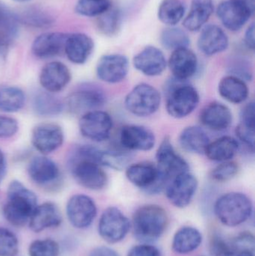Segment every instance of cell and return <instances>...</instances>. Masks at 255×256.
Returning <instances> with one entry per match:
<instances>
[{
	"instance_id": "45",
	"label": "cell",
	"mask_w": 255,
	"mask_h": 256,
	"mask_svg": "<svg viewBox=\"0 0 255 256\" xmlns=\"http://www.w3.org/2000/svg\"><path fill=\"white\" fill-rule=\"evenodd\" d=\"M19 130V124L15 118L0 115V138L13 136Z\"/></svg>"
},
{
	"instance_id": "8",
	"label": "cell",
	"mask_w": 255,
	"mask_h": 256,
	"mask_svg": "<svg viewBox=\"0 0 255 256\" xmlns=\"http://www.w3.org/2000/svg\"><path fill=\"white\" fill-rule=\"evenodd\" d=\"M106 102V94L100 87L87 84L72 92L66 100V105L71 114L83 115L97 110Z\"/></svg>"
},
{
	"instance_id": "54",
	"label": "cell",
	"mask_w": 255,
	"mask_h": 256,
	"mask_svg": "<svg viewBox=\"0 0 255 256\" xmlns=\"http://www.w3.org/2000/svg\"><path fill=\"white\" fill-rule=\"evenodd\" d=\"M13 1L19 2H25L29 1V0H13Z\"/></svg>"
},
{
	"instance_id": "38",
	"label": "cell",
	"mask_w": 255,
	"mask_h": 256,
	"mask_svg": "<svg viewBox=\"0 0 255 256\" xmlns=\"http://www.w3.org/2000/svg\"><path fill=\"white\" fill-rule=\"evenodd\" d=\"M111 0H78L75 10L81 16H99L112 7Z\"/></svg>"
},
{
	"instance_id": "21",
	"label": "cell",
	"mask_w": 255,
	"mask_h": 256,
	"mask_svg": "<svg viewBox=\"0 0 255 256\" xmlns=\"http://www.w3.org/2000/svg\"><path fill=\"white\" fill-rule=\"evenodd\" d=\"M168 66L173 78L187 80L196 74L199 66L197 56L188 48H180L172 52Z\"/></svg>"
},
{
	"instance_id": "29",
	"label": "cell",
	"mask_w": 255,
	"mask_h": 256,
	"mask_svg": "<svg viewBox=\"0 0 255 256\" xmlns=\"http://www.w3.org/2000/svg\"><path fill=\"white\" fill-rule=\"evenodd\" d=\"M210 142L207 132L198 126H189L184 128L180 134V144L189 153L203 154Z\"/></svg>"
},
{
	"instance_id": "40",
	"label": "cell",
	"mask_w": 255,
	"mask_h": 256,
	"mask_svg": "<svg viewBox=\"0 0 255 256\" xmlns=\"http://www.w3.org/2000/svg\"><path fill=\"white\" fill-rule=\"evenodd\" d=\"M59 245L52 239L33 242L28 248L30 256H58Z\"/></svg>"
},
{
	"instance_id": "41",
	"label": "cell",
	"mask_w": 255,
	"mask_h": 256,
	"mask_svg": "<svg viewBox=\"0 0 255 256\" xmlns=\"http://www.w3.org/2000/svg\"><path fill=\"white\" fill-rule=\"evenodd\" d=\"M19 251L17 238L10 230L0 228V256H15Z\"/></svg>"
},
{
	"instance_id": "2",
	"label": "cell",
	"mask_w": 255,
	"mask_h": 256,
	"mask_svg": "<svg viewBox=\"0 0 255 256\" xmlns=\"http://www.w3.org/2000/svg\"><path fill=\"white\" fill-rule=\"evenodd\" d=\"M168 222L169 218L164 208L157 204H146L133 215V234L139 242L152 243L161 237Z\"/></svg>"
},
{
	"instance_id": "36",
	"label": "cell",
	"mask_w": 255,
	"mask_h": 256,
	"mask_svg": "<svg viewBox=\"0 0 255 256\" xmlns=\"http://www.w3.org/2000/svg\"><path fill=\"white\" fill-rule=\"evenodd\" d=\"M160 42L166 49L174 51L180 48H188L190 39L184 30L171 26L163 30L160 36Z\"/></svg>"
},
{
	"instance_id": "31",
	"label": "cell",
	"mask_w": 255,
	"mask_h": 256,
	"mask_svg": "<svg viewBox=\"0 0 255 256\" xmlns=\"http://www.w3.org/2000/svg\"><path fill=\"white\" fill-rule=\"evenodd\" d=\"M202 242V236L197 228L184 226L174 236L172 248L177 254H188L197 250Z\"/></svg>"
},
{
	"instance_id": "20",
	"label": "cell",
	"mask_w": 255,
	"mask_h": 256,
	"mask_svg": "<svg viewBox=\"0 0 255 256\" xmlns=\"http://www.w3.org/2000/svg\"><path fill=\"white\" fill-rule=\"evenodd\" d=\"M133 64L136 70L145 76H157L165 72L167 62L161 50L148 46L133 57Z\"/></svg>"
},
{
	"instance_id": "53",
	"label": "cell",
	"mask_w": 255,
	"mask_h": 256,
	"mask_svg": "<svg viewBox=\"0 0 255 256\" xmlns=\"http://www.w3.org/2000/svg\"><path fill=\"white\" fill-rule=\"evenodd\" d=\"M224 256H254V254L247 252V251L235 250L232 249V250L229 251Z\"/></svg>"
},
{
	"instance_id": "15",
	"label": "cell",
	"mask_w": 255,
	"mask_h": 256,
	"mask_svg": "<svg viewBox=\"0 0 255 256\" xmlns=\"http://www.w3.org/2000/svg\"><path fill=\"white\" fill-rule=\"evenodd\" d=\"M66 212L71 225L82 230L92 224L97 215V206L88 196L76 194L67 202Z\"/></svg>"
},
{
	"instance_id": "48",
	"label": "cell",
	"mask_w": 255,
	"mask_h": 256,
	"mask_svg": "<svg viewBox=\"0 0 255 256\" xmlns=\"http://www.w3.org/2000/svg\"><path fill=\"white\" fill-rule=\"evenodd\" d=\"M127 256H161V252L156 246L145 244L133 246Z\"/></svg>"
},
{
	"instance_id": "6",
	"label": "cell",
	"mask_w": 255,
	"mask_h": 256,
	"mask_svg": "<svg viewBox=\"0 0 255 256\" xmlns=\"http://www.w3.org/2000/svg\"><path fill=\"white\" fill-rule=\"evenodd\" d=\"M126 177L130 183L148 194H157L166 189L169 180L152 162H140L128 166Z\"/></svg>"
},
{
	"instance_id": "5",
	"label": "cell",
	"mask_w": 255,
	"mask_h": 256,
	"mask_svg": "<svg viewBox=\"0 0 255 256\" xmlns=\"http://www.w3.org/2000/svg\"><path fill=\"white\" fill-rule=\"evenodd\" d=\"M161 96L158 90L148 84L136 85L126 96V109L137 117H148L155 114L160 106Z\"/></svg>"
},
{
	"instance_id": "43",
	"label": "cell",
	"mask_w": 255,
	"mask_h": 256,
	"mask_svg": "<svg viewBox=\"0 0 255 256\" xmlns=\"http://www.w3.org/2000/svg\"><path fill=\"white\" fill-rule=\"evenodd\" d=\"M230 244L232 249L235 250L247 251L254 254L255 238L249 232H244L238 234L230 242Z\"/></svg>"
},
{
	"instance_id": "49",
	"label": "cell",
	"mask_w": 255,
	"mask_h": 256,
	"mask_svg": "<svg viewBox=\"0 0 255 256\" xmlns=\"http://www.w3.org/2000/svg\"><path fill=\"white\" fill-rule=\"evenodd\" d=\"M244 43L249 49L254 50L255 46V24L253 22L248 27L246 32Z\"/></svg>"
},
{
	"instance_id": "50",
	"label": "cell",
	"mask_w": 255,
	"mask_h": 256,
	"mask_svg": "<svg viewBox=\"0 0 255 256\" xmlns=\"http://www.w3.org/2000/svg\"><path fill=\"white\" fill-rule=\"evenodd\" d=\"M89 256H120L119 254L107 246H99L90 252Z\"/></svg>"
},
{
	"instance_id": "46",
	"label": "cell",
	"mask_w": 255,
	"mask_h": 256,
	"mask_svg": "<svg viewBox=\"0 0 255 256\" xmlns=\"http://www.w3.org/2000/svg\"><path fill=\"white\" fill-rule=\"evenodd\" d=\"M210 250L214 256H224L232 250V248L230 243L226 242L221 236L215 234L211 238Z\"/></svg>"
},
{
	"instance_id": "7",
	"label": "cell",
	"mask_w": 255,
	"mask_h": 256,
	"mask_svg": "<svg viewBox=\"0 0 255 256\" xmlns=\"http://www.w3.org/2000/svg\"><path fill=\"white\" fill-rule=\"evenodd\" d=\"M255 7V0H226L219 4L217 16L228 30L239 31L253 16Z\"/></svg>"
},
{
	"instance_id": "17",
	"label": "cell",
	"mask_w": 255,
	"mask_h": 256,
	"mask_svg": "<svg viewBox=\"0 0 255 256\" xmlns=\"http://www.w3.org/2000/svg\"><path fill=\"white\" fill-rule=\"evenodd\" d=\"M28 174L34 183L44 188L54 186L61 179L58 165L45 155L31 159L28 164Z\"/></svg>"
},
{
	"instance_id": "13",
	"label": "cell",
	"mask_w": 255,
	"mask_h": 256,
	"mask_svg": "<svg viewBox=\"0 0 255 256\" xmlns=\"http://www.w3.org/2000/svg\"><path fill=\"white\" fill-rule=\"evenodd\" d=\"M199 186L197 178L191 173L178 174L169 182L166 188V196L171 204L184 208L191 203Z\"/></svg>"
},
{
	"instance_id": "23",
	"label": "cell",
	"mask_w": 255,
	"mask_h": 256,
	"mask_svg": "<svg viewBox=\"0 0 255 256\" xmlns=\"http://www.w3.org/2000/svg\"><path fill=\"white\" fill-rule=\"evenodd\" d=\"M229 45V37L217 25L206 26L198 40L199 50L206 56H214L224 52Z\"/></svg>"
},
{
	"instance_id": "11",
	"label": "cell",
	"mask_w": 255,
	"mask_h": 256,
	"mask_svg": "<svg viewBox=\"0 0 255 256\" xmlns=\"http://www.w3.org/2000/svg\"><path fill=\"white\" fill-rule=\"evenodd\" d=\"M113 128V121L108 112L94 110L86 112L81 116L79 128L85 138L96 142L109 140Z\"/></svg>"
},
{
	"instance_id": "18",
	"label": "cell",
	"mask_w": 255,
	"mask_h": 256,
	"mask_svg": "<svg viewBox=\"0 0 255 256\" xmlns=\"http://www.w3.org/2000/svg\"><path fill=\"white\" fill-rule=\"evenodd\" d=\"M71 80V73L67 66L61 62L47 63L42 68L39 82L47 92L57 93L62 91Z\"/></svg>"
},
{
	"instance_id": "12",
	"label": "cell",
	"mask_w": 255,
	"mask_h": 256,
	"mask_svg": "<svg viewBox=\"0 0 255 256\" xmlns=\"http://www.w3.org/2000/svg\"><path fill=\"white\" fill-rule=\"evenodd\" d=\"M156 160L159 172L169 182L190 170L188 162L175 150L169 137H165L159 146Z\"/></svg>"
},
{
	"instance_id": "44",
	"label": "cell",
	"mask_w": 255,
	"mask_h": 256,
	"mask_svg": "<svg viewBox=\"0 0 255 256\" xmlns=\"http://www.w3.org/2000/svg\"><path fill=\"white\" fill-rule=\"evenodd\" d=\"M255 129L246 127L241 123L238 124L235 130L238 140L245 144L246 147L251 150L252 153H254L255 152Z\"/></svg>"
},
{
	"instance_id": "39",
	"label": "cell",
	"mask_w": 255,
	"mask_h": 256,
	"mask_svg": "<svg viewBox=\"0 0 255 256\" xmlns=\"http://www.w3.org/2000/svg\"><path fill=\"white\" fill-rule=\"evenodd\" d=\"M239 172V166L233 161L222 162L211 172V178L214 182H227L233 179Z\"/></svg>"
},
{
	"instance_id": "27",
	"label": "cell",
	"mask_w": 255,
	"mask_h": 256,
	"mask_svg": "<svg viewBox=\"0 0 255 256\" xmlns=\"http://www.w3.org/2000/svg\"><path fill=\"white\" fill-rule=\"evenodd\" d=\"M214 10V0H192L184 26L190 32L199 31L209 20Z\"/></svg>"
},
{
	"instance_id": "37",
	"label": "cell",
	"mask_w": 255,
	"mask_h": 256,
	"mask_svg": "<svg viewBox=\"0 0 255 256\" xmlns=\"http://www.w3.org/2000/svg\"><path fill=\"white\" fill-rule=\"evenodd\" d=\"M97 18V28L100 33L106 36H113L118 33L121 24V12L118 8L112 6Z\"/></svg>"
},
{
	"instance_id": "22",
	"label": "cell",
	"mask_w": 255,
	"mask_h": 256,
	"mask_svg": "<svg viewBox=\"0 0 255 256\" xmlns=\"http://www.w3.org/2000/svg\"><path fill=\"white\" fill-rule=\"evenodd\" d=\"M94 49V40L88 34L84 33L67 34L64 52L69 61L73 64H85L92 54Z\"/></svg>"
},
{
	"instance_id": "24",
	"label": "cell",
	"mask_w": 255,
	"mask_h": 256,
	"mask_svg": "<svg viewBox=\"0 0 255 256\" xmlns=\"http://www.w3.org/2000/svg\"><path fill=\"white\" fill-rule=\"evenodd\" d=\"M67 34L62 32H46L37 36L31 45L32 54L41 60L53 58L64 50Z\"/></svg>"
},
{
	"instance_id": "16",
	"label": "cell",
	"mask_w": 255,
	"mask_h": 256,
	"mask_svg": "<svg viewBox=\"0 0 255 256\" xmlns=\"http://www.w3.org/2000/svg\"><path fill=\"white\" fill-rule=\"evenodd\" d=\"M128 58L122 54H113L103 56L96 67L99 80L106 84L122 82L129 72Z\"/></svg>"
},
{
	"instance_id": "14",
	"label": "cell",
	"mask_w": 255,
	"mask_h": 256,
	"mask_svg": "<svg viewBox=\"0 0 255 256\" xmlns=\"http://www.w3.org/2000/svg\"><path fill=\"white\" fill-rule=\"evenodd\" d=\"M64 140L62 128L55 123H40L31 131V144L42 155L49 154L58 150L62 146Z\"/></svg>"
},
{
	"instance_id": "30",
	"label": "cell",
	"mask_w": 255,
	"mask_h": 256,
	"mask_svg": "<svg viewBox=\"0 0 255 256\" xmlns=\"http://www.w3.org/2000/svg\"><path fill=\"white\" fill-rule=\"evenodd\" d=\"M239 149V142L234 137L226 136L210 142L205 150L208 159L217 162H226L235 158Z\"/></svg>"
},
{
	"instance_id": "33",
	"label": "cell",
	"mask_w": 255,
	"mask_h": 256,
	"mask_svg": "<svg viewBox=\"0 0 255 256\" xmlns=\"http://www.w3.org/2000/svg\"><path fill=\"white\" fill-rule=\"evenodd\" d=\"M25 103V94L19 87L0 86V110L7 114L19 112Z\"/></svg>"
},
{
	"instance_id": "35",
	"label": "cell",
	"mask_w": 255,
	"mask_h": 256,
	"mask_svg": "<svg viewBox=\"0 0 255 256\" xmlns=\"http://www.w3.org/2000/svg\"><path fill=\"white\" fill-rule=\"evenodd\" d=\"M19 18L0 4V42L10 44L18 34Z\"/></svg>"
},
{
	"instance_id": "10",
	"label": "cell",
	"mask_w": 255,
	"mask_h": 256,
	"mask_svg": "<svg viewBox=\"0 0 255 256\" xmlns=\"http://www.w3.org/2000/svg\"><path fill=\"white\" fill-rule=\"evenodd\" d=\"M130 228L128 218L115 207L106 208L99 221V234L109 244H116L124 240Z\"/></svg>"
},
{
	"instance_id": "4",
	"label": "cell",
	"mask_w": 255,
	"mask_h": 256,
	"mask_svg": "<svg viewBox=\"0 0 255 256\" xmlns=\"http://www.w3.org/2000/svg\"><path fill=\"white\" fill-rule=\"evenodd\" d=\"M251 200L246 194L231 192L221 196L216 202L214 212L219 220L229 227L245 222L253 214Z\"/></svg>"
},
{
	"instance_id": "32",
	"label": "cell",
	"mask_w": 255,
	"mask_h": 256,
	"mask_svg": "<svg viewBox=\"0 0 255 256\" xmlns=\"http://www.w3.org/2000/svg\"><path fill=\"white\" fill-rule=\"evenodd\" d=\"M32 106L37 115L43 117H53L62 112L64 104L52 93L45 91L34 96Z\"/></svg>"
},
{
	"instance_id": "51",
	"label": "cell",
	"mask_w": 255,
	"mask_h": 256,
	"mask_svg": "<svg viewBox=\"0 0 255 256\" xmlns=\"http://www.w3.org/2000/svg\"><path fill=\"white\" fill-rule=\"evenodd\" d=\"M10 45L9 44L0 42V64L5 61L8 54Z\"/></svg>"
},
{
	"instance_id": "19",
	"label": "cell",
	"mask_w": 255,
	"mask_h": 256,
	"mask_svg": "<svg viewBox=\"0 0 255 256\" xmlns=\"http://www.w3.org/2000/svg\"><path fill=\"white\" fill-rule=\"evenodd\" d=\"M120 142L127 150L148 152L155 146L156 138L154 132L148 128L130 124L121 129Z\"/></svg>"
},
{
	"instance_id": "47",
	"label": "cell",
	"mask_w": 255,
	"mask_h": 256,
	"mask_svg": "<svg viewBox=\"0 0 255 256\" xmlns=\"http://www.w3.org/2000/svg\"><path fill=\"white\" fill-rule=\"evenodd\" d=\"M241 124L255 129V104L250 102L244 106L241 112Z\"/></svg>"
},
{
	"instance_id": "26",
	"label": "cell",
	"mask_w": 255,
	"mask_h": 256,
	"mask_svg": "<svg viewBox=\"0 0 255 256\" xmlns=\"http://www.w3.org/2000/svg\"><path fill=\"white\" fill-rule=\"evenodd\" d=\"M61 214L56 204L45 202L37 206L30 216L29 227L34 232H40L61 224Z\"/></svg>"
},
{
	"instance_id": "1",
	"label": "cell",
	"mask_w": 255,
	"mask_h": 256,
	"mask_svg": "<svg viewBox=\"0 0 255 256\" xmlns=\"http://www.w3.org/2000/svg\"><path fill=\"white\" fill-rule=\"evenodd\" d=\"M7 202L3 208L4 218L14 226H22L37 207V196L22 182L13 180L7 188Z\"/></svg>"
},
{
	"instance_id": "28",
	"label": "cell",
	"mask_w": 255,
	"mask_h": 256,
	"mask_svg": "<svg viewBox=\"0 0 255 256\" xmlns=\"http://www.w3.org/2000/svg\"><path fill=\"white\" fill-rule=\"evenodd\" d=\"M218 90L222 98L235 104L245 102L250 93L246 81L233 75L223 78L219 84Z\"/></svg>"
},
{
	"instance_id": "52",
	"label": "cell",
	"mask_w": 255,
	"mask_h": 256,
	"mask_svg": "<svg viewBox=\"0 0 255 256\" xmlns=\"http://www.w3.org/2000/svg\"><path fill=\"white\" fill-rule=\"evenodd\" d=\"M6 161L1 150H0V182L2 180L3 177L5 174Z\"/></svg>"
},
{
	"instance_id": "42",
	"label": "cell",
	"mask_w": 255,
	"mask_h": 256,
	"mask_svg": "<svg viewBox=\"0 0 255 256\" xmlns=\"http://www.w3.org/2000/svg\"><path fill=\"white\" fill-rule=\"evenodd\" d=\"M21 20L31 26L40 28L49 26L52 22L50 15L37 8L25 10L21 16Z\"/></svg>"
},
{
	"instance_id": "34",
	"label": "cell",
	"mask_w": 255,
	"mask_h": 256,
	"mask_svg": "<svg viewBox=\"0 0 255 256\" xmlns=\"http://www.w3.org/2000/svg\"><path fill=\"white\" fill-rule=\"evenodd\" d=\"M185 7L181 0H163L158 9L160 20L169 26H175L184 18Z\"/></svg>"
},
{
	"instance_id": "3",
	"label": "cell",
	"mask_w": 255,
	"mask_h": 256,
	"mask_svg": "<svg viewBox=\"0 0 255 256\" xmlns=\"http://www.w3.org/2000/svg\"><path fill=\"white\" fill-rule=\"evenodd\" d=\"M166 110L172 118H184L199 106L200 96L196 88L187 82L173 78L166 86Z\"/></svg>"
},
{
	"instance_id": "25",
	"label": "cell",
	"mask_w": 255,
	"mask_h": 256,
	"mask_svg": "<svg viewBox=\"0 0 255 256\" xmlns=\"http://www.w3.org/2000/svg\"><path fill=\"white\" fill-rule=\"evenodd\" d=\"M200 122L205 127L215 131H223L230 127L233 115L229 106L214 102L207 105L200 114Z\"/></svg>"
},
{
	"instance_id": "9",
	"label": "cell",
	"mask_w": 255,
	"mask_h": 256,
	"mask_svg": "<svg viewBox=\"0 0 255 256\" xmlns=\"http://www.w3.org/2000/svg\"><path fill=\"white\" fill-rule=\"evenodd\" d=\"M70 165L73 178L82 188L101 190L107 184V174L99 164L89 160L72 156Z\"/></svg>"
}]
</instances>
